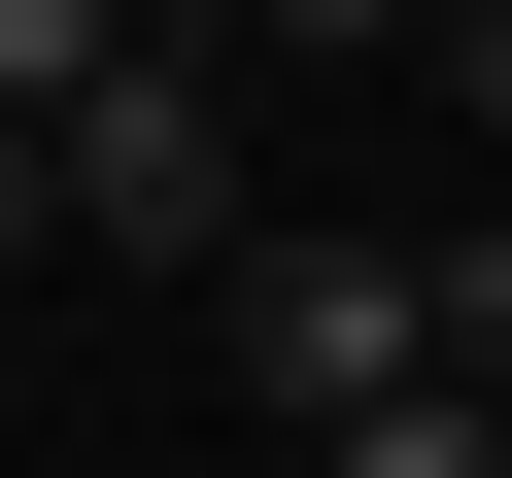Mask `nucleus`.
Returning a JSON list of instances; mask_svg holds the SVG:
<instances>
[{
	"instance_id": "2",
	"label": "nucleus",
	"mask_w": 512,
	"mask_h": 478,
	"mask_svg": "<svg viewBox=\"0 0 512 478\" xmlns=\"http://www.w3.org/2000/svg\"><path fill=\"white\" fill-rule=\"evenodd\" d=\"M376 376H444V274H410V239H239V410H376Z\"/></svg>"
},
{
	"instance_id": "4",
	"label": "nucleus",
	"mask_w": 512,
	"mask_h": 478,
	"mask_svg": "<svg viewBox=\"0 0 512 478\" xmlns=\"http://www.w3.org/2000/svg\"><path fill=\"white\" fill-rule=\"evenodd\" d=\"M137 69V0H0V103H103Z\"/></svg>"
},
{
	"instance_id": "5",
	"label": "nucleus",
	"mask_w": 512,
	"mask_h": 478,
	"mask_svg": "<svg viewBox=\"0 0 512 478\" xmlns=\"http://www.w3.org/2000/svg\"><path fill=\"white\" fill-rule=\"evenodd\" d=\"M205 35H274V69H376V35H444V0H205Z\"/></svg>"
},
{
	"instance_id": "3",
	"label": "nucleus",
	"mask_w": 512,
	"mask_h": 478,
	"mask_svg": "<svg viewBox=\"0 0 512 478\" xmlns=\"http://www.w3.org/2000/svg\"><path fill=\"white\" fill-rule=\"evenodd\" d=\"M274 478H512V410H478V376H376V410H308Z\"/></svg>"
},
{
	"instance_id": "6",
	"label": "nucleus",
	"mask_w": 512,
	"mask_h": 478,
	"mask_svg": "<svg viewBox=\"0 0 512 478\" xmlns=\"http://www.w3.org/2000/svg\"><path fill=\"white\" fill-rule=\"evenodd\" d=\"M410 274H444V376L512 410V239H410Z\"/></svg>"
},
{
	"instance_id": "1",
	"label": "nucleus",
	"mask_w": 512,
	"mask_h": 478,
	"mask_svg": "<svg viewBox=\"0 0 512 478\" xmlns=\"http://www.w3.org/2000/svg\"><path fill=\"white\" fill-rule=\"evenodd\" d=\"M35 137H69V239L239 274V35H205V0H137V69H103V103H35Z\"/></svg>"
},
{
	"instance_id": "7",
	"label": "nucleus",
	"mask_w": 512,
	"mask_h": 478,
	"mask_svg": "<svg viewBox=\"0 0 512 478\" xmlns=\"http://www.w3.org/2000/svg\"><path fill=\"white\" fill-rule=\"evenodd\" d=\"M35 239H69V137H35V103H0V274H35Z\"/></svg>"
}]
</instances>
